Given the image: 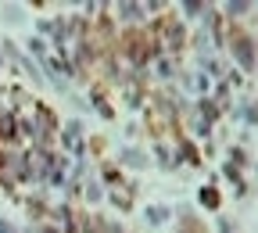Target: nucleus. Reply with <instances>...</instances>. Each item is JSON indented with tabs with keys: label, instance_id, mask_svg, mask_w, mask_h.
<instances>
[{
	"label": "nucleus",
	"instance_id": "obj_1",
	"mask_svg": "<svg viewBox=\"0 0 258 233\" xmlns=\"http://www.w3.org/2000/svg\"><path fill=\"white\" fill-rule=\"evenodd\" d=\"M0 233H11V226H8V222H0Z\"/></svg>",
	"mask_w": 258,
	"mask_h": 233
}]
</instances>
